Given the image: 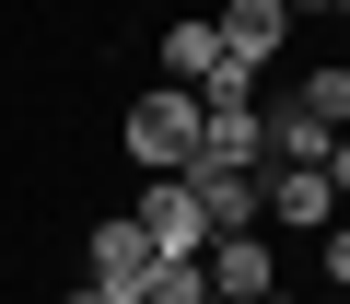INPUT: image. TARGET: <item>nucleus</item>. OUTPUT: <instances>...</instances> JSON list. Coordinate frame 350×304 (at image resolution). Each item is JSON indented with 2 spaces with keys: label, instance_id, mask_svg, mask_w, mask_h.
<instances>
[{
  "label": "nucleus",
  "instance_id": "nucleus-1",
  "mask_svg": "<svg viewBox=\"0 0 350 304\" xmlns=\"http://www.w3.org/2000/svg\"><path fill=\"white\" fill-rule=\"evenodd\" d=\"M117 152H129V164L140 176H187L199 164V94H129V117H117Z\"/></svg>",
  "mask_w": 350,
  "mask_h": 304
},
{
  "label": "nucleus",
  "instance_id": "nucleus-2",
  "mask_svg": "<svg viewBox=\"0 0 350 304\" xmlns=\"http://www.w3.org/2000/svg\"><path fill=\"white\" fill-rule=\"evenodd\" d=\"M129 223L152 234V257H163V269H199V257H211V223H199V199H187V176H152V188L129 199Z\"/></svg>",
  "mask_w": 350,
  "mask_h": 304
},
{
  "label": "nucleus",
  "instance_id": "nucleus-3",
  "mask_svg": "<svg viewBox=\"0 0 350 304\" xmlns=\"http://www.w3.org/2000/svg\"><path fill=\"white\" fill-rule=\"evenodd\" d=\"M152 281H163L152 234H140L129 211H105V223H94V292H105V304H152Z\"/></svg>",
  "mask_w": 350,
  "mask_h": 304
},
{
  "label": "nucleus",
  "instance_id": "nucleus-4",
  "mask_svg": "<svg viewBox=\"0 0 350 304\" xmlns=\"http://www.w3.org/2000/svg\"><path fill=\"white\" fill-rule=\"evenodd\" d=\"M187 199H199L211 234H269V188L245 164H187Z\"/></svg>",
  "mask_w": 350,
  "mask_h": 304
},
{
  "label": "nucleus",
  "instance_id": "nucleus-5",
  "mask_svg": "<svg viewBox=\"0 0 350 304\" xmlns=\"http://www.w3.org/2000/svg\"><path fill=\"white\" fill-rule=\"evenodd\" d=\"M199 281H211L222 304H269V292H280V257H269V234H211Z\"/></svg>",
  "mask_w": 350,
  "mask_h": 304
},
{
  "label": "nucleus",
  "instance_id": "nucleus-6",
  "mask_svg": "<svg viewBox=\"0 0 350 304\" xmlns=\"http://www.w3.org/2000/svg\"><path fill=\"white\" fill-rule=\"evenodd\" d=\"M257 188H269V223H280V234H327V223H338V188H327V164H269Z\"/></svg>",
  "mask_w": 350,
  "mask_h": 304
},
{
  "label": "nucleus",
  "instance_id": "nucleus-7",
  "mask_svg": "<svg viewBox=\"0 0 350 304\" xmlns=\"http://www.w3.org/2000/svg\"><path fill=\"white\" fill-rule=\"evenodd\" d=\"M222 71H234V59H222V24H211V12H175V24H163V82H175V94H211Z\"/></svg>",
  "mask_w": 350,
  "mask_h": 304
},
{
  "label": "nucleus",
  "instance_id": "nucleus-8",
  "mask_svg": "<svg viewBox=\"0 0 350 304\" xmlns=\"http://www.w3.org/2000/svg\"><path fill=\"white\" fill-rule=\"evenodd\" d=\"M222 59H245V71H269L280 59V36H292V12H280V0H222Z\"/></svg>",
  "mask_w": 350,
  "mask_h": 304
},
{
  "label": "nucleus",
  "instance_id": "nucleus-9",
  "mask_svg": "<svg viewBox=\"0 0 350 304\" xmlns=\"http://www.w3.org/2000/svg\"><path fill=\"white\" fill-rule=\"evenodd\" d=\"M199 164H269V129H257V105H199Z\"/></svg>",
  "mask_w": 350,
  "mask_h": 304
},
{
  "label": "nucleus",
  "instance_id": "nucleus-10",
  "mask_svg": "<svg viewBox=\"0 0 350 304\" xmlns=\"http://www.w3.org/2000/svg\"><path fill=\"white\" fill-rule=\"evenodd\" d=\"M292 105H304V117H327V129H350V59H315V71L292 82Z\"/></svg>",
  "mask_w": 350,
  "mask_h": 304
},
{
  "label": "nucleus",
  "instance_id": "nucleus-11",
  "mask_svg": "<svg viewBox=\"0 0 350 304\" xmlns=\"http://www.w3.org/2000/svg\"><path fill=\"white\" fill-rule=\"evenodd\" d=\"M315 281H327V292H350V223H327V234H315Z\"/></svg>",
  "mask_w": 350,
  "mask_h": 304
},
{
  "label": "nucleus",
  "instance_id": "nucleus-12",
  "mask_svg": "<svg viewBox=\"0 0 350 304\" xmlns=\"http://www.w3.org/2000/svg\"><path fill=\"white\" fill-rule=\"evenodd\" d=\"M152 304H211V281H199V269H163V281H152Z\"/></svg>",
  "mask_w": 350,
  "mask_h": 304
},
{
  "label": "nucleus",
  "instance_id": "nucleus-13",
  "mask_svg": "<svg viewBox=\"0 0 350 304\" xmlns=\"http://www.w3.org/2000/svg\"><path fill=\"white\" fill-rule=\"evenodd\" d=\"M327 188H338V199H350V129H338V152H327Z\"/></svg>",
  "mask_w": 350,
  "mask_h": 304
},
{
  "label": "nucleus",
  "instance_id": "nucleus-14",
  "mask_svg": "<svg viewBox=\"0 0 350 304\" xmlns=\"http://www.w3.org/2000/svg\"><path fill=\"white\" fill-rule=\"evenodd\" d=\"M280 12H292V24H304V12H350V0H280Z\"/></svg>",
  "mask_w": 350,
  "mask_h": 304
},
{
  "label": "nucleus",
  "instance_id": "nucleus-15",
  "mask_svg": "<svg viewBox=\"0 0 350 304\" xmlns=\"http://www.w3.org/2000/svg\"><path fill=\"white\" fill-rule=\"evenodd\" d=\"M59 304H105V292H94V281H70V292H59Z\"/></svg>",
  "mask_w": 350,
  "mask_h": 304
},
{
  "label": "nucleus",
  "instance_id": "nucleus-16",
  "mask_svg": "<svg viewBox=\"0 0 350 304\" xmlns=\"http://www.w3.org/2000/svg\"><path fill=\"white\" fill-rule=\"evenodd\" d=\"M315 304H350V292H315Z\"/></svg>",
  "mask_w": 350,
  "mask_h": 304
},
{
  "label": "nucleus",
  "instance_id": "nucleus-17",
  "mask_svg": "<svg viewBox=\"0 0 350 304\" xmlns=\"http://www.w3.org/2000/svg\"><path fill=\"white\" fill-rule=\"evenodd\" d=\"M269 304H304V292H269Z\"/></svg>",
  "mask_w": 350,
  "mask_h": 304
},
{
  "label": "nucleus",
  "instance_id": "nucleus-18",
  "mask_svg": "<svg viewBox=\"0 0 350 304\" xmlns=\"http://www.w3.org/2000/svg\"><path fill=\"white\" fill-rule=\"evenodd\" d=\"M211 304H222V292H211Z\"/></svg>",
  "mask_w": 350,
  "mask_h": 304
}]
</instances>
